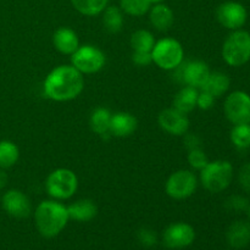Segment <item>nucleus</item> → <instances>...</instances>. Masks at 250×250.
<instances>
[{
  "label": "nucleus",
  "mask_w": 250,
  "mask_h": 250,
  "mask_svg": "<svg viewBox=\"0 0 250 250\" xmlns=\"http://www.w3.org/2000/svg\"><path fill=\"white\" fill-rule=\"evenodd\" d=\"M84 78L72 65H61L54 68L44 81V94L55 102H68L82 93Z\"/></svg>",
  "instance_id": "1"
},
{
  "label": "nucleus",
  "mask_w": 250,
  "mask_h": 250,
  "mask_svg": "<svg viewBox=\"0 0 250 250\" xmlns=\"http://www.w3.org/2000/svg\"><path fill=\"white\" fill-rule=\"evenodd\" d=\"M68 220L67 208L54 200H44L34 211L37 229L45 238H53L60 234Z\"/></svg>",
  "instance_id": "2"
},
{
  "label": "nucleus",
  "mask_w": 250,
  "mask_h": 250,
  "mask_svg": "<svg viewBox=\"0 0 250 250\" xmlns=\"http://www.w3.org/2000/svg\"><path fill=\"white\" fill-rule=\"evenodd\" d=\"M232 178H233V167L231 163L226 160L208 163V165L200 170L202 185L210 193H220L229 188Z\"/></svg>",
  "instance_id": "3"
},
{
  "label": "nucleus",
  "mask_w": 250,
  "mask_h": 250,
  "mask_svg": "<svg viewBox=\"0 0 250 250\" xmlns=\"http://www.w3.org/2000/svg\"><path fill=\"white\" fill-rule=\"evenodd\" d=\"M222 58L225 62L233 67L243 66L250 60V34L237 29L229 34L222 46Z\"/></svg>",
  "instance_id": "4"
},
{
  "label": "nucleus",
  "mask_w": 250,
  "mask_h": 250,
  "mask_svg": "<svg viewBox=\"0 0 250 250\" xmlns=\"http://www.w3.org/2000/svg\"><path fill=\"white\" fill-rule=\"evenodd\" d=\"M182 45L178 41L172 38H164L156 42L151 50L153 62L163 70H173L178 67L183 61Z\"/></svg>",
  "instance_id": "5"
},
{
  "label": "nucleus",
  "mask_w": 250,
  "mask_h": 250,
  "mask_svg": "<svg viewBox=\"0 0 250 250\" xmlns=\"http://www.w3.org/2000/svg\"><path fill=\"white\" fill-rule=\"evenodd\" d=\"M46 192L58 200H65L72 197L78 188V178L68 168H58L48 176L45 182Z\"/></svg>",
  "instance_id": "6"
},
{
  "label": "nucleus",
  "mask_w": 250,
  "mask_h": 250,
  "mask_svg": "<svg viewBox=\"0 0 250 250\" xmlns=\"http://www.w3.org/2000/svg\"><path fill=\"white\" fill-rule=\"evenodd\" d=\"M71 62L81 73L90 75L102 70L105 65V55L100 49L93 45L80 46L71 55Z\"/></svg>",
  "instance_id": "7"
},
{
  "label": "nucleus",
  "mask_w": 250,
  "mask_h": 250,
  "mask_svg": "<svg viewBox=\"0 0 250 250\" xmlns=\"http://www.w3.org/2000/svg\"><path fill=\"white\" fill-rule=\"evenodd\" d=\"M198 187V180L189 170H178L168 177L165 189L170 198L176 200L187 199L194 194Z\"/></svg>",
  "instance_id": "8"
},
{
  "label": "nucleus",
  "mask_w": 250,
  "mask_h": 250,
  "mask_svg": "<svg viewBox=\"0 0 250 250\" xmlns=\"http://www.w3.org/2000/svg\"><path fill=\"white\" fill-rule=\"evenodd\" d=\"M225 115L233 125H250V95L237 90L225 100Z\"/></svg>",
  "instance_id": "9"
},
{
  "label": "nucleus",
  "mask_w": 250,
  "mask_h": 250,
  "mask_svg": "<svg viewBox=\"0 0 250 250\" xmlns=\"http://www.w3.org/2000/svg\"><path fill=\"white\" fill-rule=\"evenodd\" d=\"M194 229L186 222H176L170 225L163 234L164 243L171 249L187 248L194 242Z\"/></svg>",
  "instance_id": "10"
},
{
  "label": "nucleus",
  "mask_w": 250,
  "mask_h": 250,
  "mask_svg": "<svg viewBox=\"0 0 250 250\" xmlns=\"http://www.w3.org/2000/svg\"><path fill=\"white\" fill-rule=\"evenodd\" d=\"M216 17L225 28L237 31L246 23L248 14L246 7L239 2L226 1L217 7Z\"/></svg>",
  "instance_id": "11"
},
{
  "label": "nucleus",
  "mask_w": 250,
  "mask_h": 250,
  "mask_svg": "<svg viewBox=\"0 0 250 250\" xmlns=\"http://www.w3.org/2000/svg\"><path fill=\"white\" fill-rule=\"evenodd\" d=\"M158 121L164 131L173 136H185L189 128V120L187 115L178 111L175 107L163 110L159 114Z\"/></svg>",
  "instance_id": "12"
},
{
  "label": "nucleus",
  "mask_w": 250,
  "mask_h": 250,
  "mask_svg": "<svg viewBox=\"0 0 250 250\" xmlns=\"http://www.w3.org/2000/svg\"><path fill=\"white\" fill-rule=\"evenodd\" d=\"M2 208L10 216L16 219L28 217L32 212V204L27 195L21 190H7L2 197Z\"/></svg>",
  "instance_id": "13"
},
{
  "label": "nucleus",
  "mask_w": 250,
  "mask_h": 250,
  "mask_svg": "<svg viewBox=\"0 0 250 250\" xmlns=\"http://www.w3.org/2000/svg\"><path fill=\"white\" fill-rule=\"evenodd\" d=\"M210 73H211V71H210L207 62L200 60H194L186 63L181 77H182L183 82L187 85H189V87L197 88V89L200 88L202 89L205 83H207Z\"/></svg>",
  "instance_id": "14"
},
{
  "label": "nucleus",
  "mask_w": 250,
  "mask_h": 250,
  "mask_svg": "<svg viewBox=\"0 0 250 250\" xmlns=\"http://www.w3.org/2000/svg\"><path fill=\"white\" fill-rule=\"evenodd\" d=\"M53 44L56 50L65 55H72L80 48L77 33L68 27H61L56 29L53 36Z\"/></svg>",
  "instance_id": "15"
},
{
  "label": "nucleus",
  "mask_w": 250,
  "mask_h": 250,
  "mask_svg": "<svg viewBox=\"0 0 250 250\" xmlns=\"http://www.w3.org/2000/svg\"><path fill=\"white\" fill-rule=\"evenodd\" d=\"M138 126V121L129 112H117L112 115L110 122V134L115 137H128Z\"/></svg>",
  "instance_id": "16"
},
{
  "label": "nucleus",
  "mask_w": 250,
  "mask_h": 250,
  "mask_svg": "<svg viewBox=\"0 0 250 250\" xmlns=\"http://www.w3.org/2000/svg\"><path fill=\"white\" fill-rule=\"evenodd\" d=\"M226 239L232 248H246L250 243V222L243 220L234 221L227 229Z\"/></svg>",
  "instance_id": "17"
},
{
  "label": "nucleus",
  "mask_w": 250,
  "mask_h": 250,
  "mask_svg": "<svg viewBox=\"0 0 250 250\" xmlns=\"http://www.w3.org/2000/svg\"><path fill=\"white\" fill-rule=\"evenodd\" d=\"M149 20L154 28L160 32H165L171 28L175 16H173V11L167 5L159 2V4H154V6H151L149 10Z\"/></svg>",
  "instance_id": "18"
},
{
  "label": "nucleus",
  "mask_w": 250,
  "mask_h": 250,
  "mask_svg": "<svg viewBox=\"0 0 250 250\" xmlns=\"http://www.w3.org/2000/svg\"><path fill=\"white\" fill-rule=\"evenodd\" d=\"M68 217L78 222H88L98 214V208L90 199H81L67 207Z\"/></svg>",
  "instance_id": "19"
},
{
  "label": "nucleus",
  "mask_w": 250,
  "mask_h": 250,
  "mask_svg": "<svg viewBox=\"0 0 250 250\" xmlns=\"http://www.w3.org/2000/svg\"><path fill=\"white\" fill-rule=\"evenodd\" d=\"M198 93L199 92L197 90V88L189 87V85L182 88L173 99V107L186 115L189 114L197 107Z\"/></svg>",
  "instance_id": "20"
},
{
  "label": "nucleus",
  "mask_w": 250,
  "mask_h": 250,
  "mask_svg": "<svg viewBox=\"0 0 250 250\" xmlns=\"http://www.w3.org/2000/svg\"><path fill=\"white\" fill-rule=\"evenodd\" d=\"M229 84H231V80L226 73L215 71V72L210 73L207 83L202 89L210 93L214 98H220L229 90Z\"/></svg>",
  "instance_id": "21"
},
{
  "label": "nucleus",
  "mask_w": 250,
  "mask_h": 250,
  "mask_svg": "<svg viewBox=\"0 0 250 250\" xmlns=\"http://www.w3.org/2000/svg\"><path fill=\"white\" fill-rule=\"evenodd\" d=\"M112 114L105 107H98L92 112L89 119L90 128L94 133L99 136L110 133V122H111Z\"/></svg>",
  "instance_id": "22"
},
{
  "label": "nucleus",
  "mask_w": 250,
  "mask_h": 250,
  "mask_svg": "<svg viewBox=\"0 0 250 250\" xmlns=\"http://www.w3.org/2000/svg\"><path fill=\"white\" fill-rule=\"evenodd\" d=\"M103 23L104 27L111 33H117L124 26V14L117 6H106L103 11Z\"/></svg>",
  "instance_id": "23"
},
{
  "label": "nucleus",
  "mask_w": 250,
  "mask_h": 250,
  "mask_svg": "<svg viewBox=\"0 0 250 250\" xmlns=\"http://www.w3.org/2000/svg\"><path fill=\"white\" fill-rule=\"evenodd\" d=\"M109 0H71L72 6L84 16H97L107 6Z\"/></svg>",
  "instance_id": "24"
},
{
  "label": "nucleus",
  "mask_w": 250,
  "mask_h": 250,
  "mask_svg": "<svg viewBox=\"0 0 250 250\" xmlns=\"http://www.w3.org/2000/svg\"><path fill=\"white\" fill-rule=\"evenodd\" d=\"M20 156L19 148L10 141L0 142V168H10L17 163Z\"/></svg>",
  "instance_id": "25"
},
{
  "label": "nucleus",
  "mask_w": 250,
  "mask_h": 250,
  "mask_svg": "<svg viewBox=\"0 0 250 250\" xmlns=\"http://www.w3.org/2000/svg\"><path fill=\"white\" fill-rule=\"evenodd\" d=\"M155 38L146 29L136 31L131 37V46L133 51H149L151 53L155 45Z\"/></svg>",
  "instance_id": "26"
},
{
  "label": "nucleus",
  "mask_w": 250,
  "mask_h": 250,
  "mask_svg": "<svg viewBox=\"0 0 250 250\" xmlns=\"http://www.w3.org/2000/svg\"><path fill=\"white\" fill-rule=\"evenodd\" d=\"M151 4L149 0H120V9L129 16L141 17L149 12Z\"/></svg>",
  "instance_id": "27"
},
{
  "label": "nucleus",
  "mask_w": 250,
  "mask_h": 250,
  "mask_svg": "<svg viewBox=\"0 0 250 250\" xmlns=\"http://www.w3.org/2000/svg\"><path fill=\"white\" fill-rule=\"evenodd\" d=\"M231 141L238 149L250 146V125H234L231 131Z\"/></svg>",
  "instance_id": "28"
},
{
  "label": "nucleus",
  "mask_w": 250,
  "mask_h": 250,
  "mask_svg": "<svg viewBox=\"0 0 250 250\" xmlns=\"http://www.w3.org/2000/svg\"><path fill=\"white\" fill-rule=\"evenodd\" d=\"M188 163L195 170H203L208 165L209 160H208L207 155L202 150V148H198L189 150V153H188Z\"/></svg>",
  "instance_id": "29"
},
{
  "label": "nucleus",
  "mask_w": 250,
  "mask_h": 250,
  "mask_svg": "<svg viewBox=\"0 0 250 250\" xmlns=\"http://www.w3.org/2000/svg\"><path fill=\"white\" fill-rule=\"evenodd\" d=\"M225 207L233 211H247V209L249 208V200L242 195H232L226 200Z\"/></svg>",
  "instance_id": "30"
},
{
  "label": "nucleus",
  "mask_w": 250,
  "mask_h": 250,
  "mask_svg": "<svg viewBox=\"0 0 250 250\" xmlns=\"http://www.w3.org/2000/svg\"><path fill=\"white\" fill-rule=\"evenodd\" d=\"M138 241L142 246L146 247V248H150V247L155 246L156 242H158V237H156V233L150 229H141L138 231Z\"/></svg>",
  "instance_id": "31"
},
{
  "label": "nucleus",
  "mask_w": 250,
  "mask_h": 250,
  "mask_svg": "<svg viewBox=\"0 0 250 250\" xmlns=\"http://www.w3.org/2000/svg\"><path fill=\"white\" fill-rule=\"evenodd\" d=\"M216 98L212 97L210 93L205 92L202 89V92L198 93V100H197V107L202 110H209L214 106V103Z\"/></svg>",
  "instance_id": "32"
},
{
  "label": "nucleus",
  "mask_w": 250,
  "mask_h": 250,
  "mask_svg": "<svg viewBox=\"0 0 250 250\" xmlns=\"http://www.w3.org/2000/svg\"><path fill=\"white\" fill-rule=\"evenodd\" d=\"M239 185L243 188L244 192L250 193V163L244 164L239 170L238 175Z\"/></svg>",
  "instance_id": "33"
},
{
  "label": "nucleus",
  "mask_w": 250,
  "mask_h": 250,
  "mask_svg": "<svg viewBox=\"0 0 250 250\" xmlns=\"http://www.w3.org/2000/svg\"><path fill=\"white\" fill-rule=\"evenodd\" d=\"M132 60L137 66H149L153 62L151 53L149 51H133L132 54Z\"/></svg>",
  "instance_id": "34"
},
{
  "label": "nucleus",
  "mask_w": 250,
  "mask_h": 250,
  "mask_svg": "<svg viewBox=\"0 0 250 250\" xmlns=\"http://www.w3.org/2000/svg\"><path fill=\"white\" fill-rule=\"evenodd\" d=\"M185 146L188 150H193V149L200 148V138L197 134L189 133L185 134Z\"/></svg>",
  "instance_id": "35"
},
{
  "label": "nucleus",
  "mask_w": 250,
  "mask_h": 250,
  "mask_svg": "<svg viewBox=\"0 0 250 250\" xmlns=\"http://www.w3.org/2000/svg\"><path fill=\"white\" fill-rule=\"evenodd\" d=\"M7 181H9V177H7L6 172L0 168V189H1V188H4L5 186L7 185Z\"/></svg>",
  "instance_id": "36"
},
{
  "label": "nucleus",
  "mask_w": 250,
  "mask_h": 250,
  "mask_svg": "<svg viewBox=\"0 0 250 250\" xmlns=\"http://www.w3.org/2000/svg\"><path fill=\"white\" fill-rule=\"evenodd\" d=\"M150 1V4H159V2H161L163 0H149Z\"/></svg>",
  "instance_id": "37"
},
{
  "label": "nucleus",
  "mask_w": 250,
  "mask_h": 250,
  "mask_svg": "<svg viewBox=\"0 0 250 250\" xmlns=\"http://www.w3.org/2000/svg\"><path fill=\"white\" fill-rule=\"evenodd\" d=\"M247 215H248V219L250 220V205H249V208H248V209H247Z\"/></svg>",
  "instance_id": "38"
}]
</instances>
